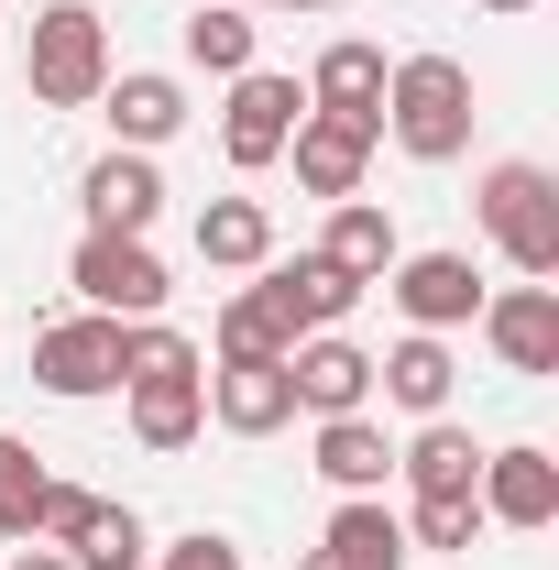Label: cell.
<instances>
[{
  "label": "cell",
  "instance_id": "83f0119b",
  "mask_svg": "<svg viewBox=\"0 0 559 570\" xmlns=\"http://www.w3.org/2000/svg\"><path fill=\"white\" fill-rule=\"evenodd\" d=\"M45 461H33V439H11L0 428V538H33V504H45Z\"/></svg>",
  "mask_w": 559,
  "mask_h": 570
},
{
  "label": "cell",
  "instance_id": "4fadbf2b",
  "mask_svg": "<svg viewBox=\"0 0 559 570\" xmlns=\"http://www.w3.org/2000/svg\"><path fill=\"white\" fill-rule=\"evenodd\" d=\"M209 417L231 439H275L296 417V384H285V362H219L209 373Z\"/></svg>",
  "mask_w": 559,
  "mask_h": 570
},
{
  "label": "cell",
  "instance_id": "1f68e13d",
  "mask_svg": "<svg viewBox=\"0 0 559 570\" xmlns=\"http://www.w3.org/2000/svg\"><path fill=\"white\" fill-rule=\"evenodd\" d=\"M285 11H341V0H285Z\"/></svg>",
  "mask_w": 559,
  "mask_h": 570
},
{
  "label": "cell",
  "instance_id": "cb8c5ba5",
  "mask_svg": "<svg viewBox=\"0 0 559 570\" xmlns=\"http://www.w3.org/2000/svg\"><path fill=\"white\" fill-rule=\"evenodd\" d=\"M67 560H77V570H143V560H154V538H143V515H133V504H110V494H99L88 515H77Z\"/></svg>",
  "mask_w": 559,
  "mask_h": 570
},
{
  "label": "cell",
  "instance_id": "4316f807",
  "mask_svg": "<svg viewBox=\"0 0 559 570\" xmlns=\"http://www.w3.org/2000/svg\"><path fill=\"white\" fill-rule=\"evenodd\" d=\"M472 538H483V504H472V494H418L406 549H428V560H472Z\"/></svg>",
  "mask_w": 559,
  "mask_h": 570
},
{
  "label": "cell",
  "instance_id": "e0dca14e",
  "mask_svg": "<svg viewBox=\"0 0 559 570\" xmlns=\"http://www.w3.org/2000/svg\"><path fill=\"white\" fill-rule=\"evenodd\" d=\"M99 99H110V132L133 142V154H154V142H176V132H187V88H176V77H154V67L110 77Z\"/></svg>",
  "mask_w": 559,
  "mask_h": 570
},
{
  "label": "cell",
  "instance_id": "e575fe53",
  "mask_svg": "<svg viewBox=\"0 0 559 570\" xmlns=\"http://www.w3.org/2000/svg\"><path fill=\"white\" fill-rule=\"evenodd\" d=\"M296 570H330V560H318V549H307V560H296Z\"/></svg>",
  "mask_w": 559,
  "mask_h": 570
},
{
  "label": "cell",
  "instance_id": "ffe728a7",
  "mask_svg": "<svg viewBox=\"0 0 559 570\" xmlns=\"http://www.w3.org/2000/svg\"><path fill=\"white\" fill-rule=\"evenodd\" d=\"M318 264H341L351 285H384V275H395V219L373 209V198H341V209H330V242H318Z\"/></svg>",
  "mask_w": 559,
  "mask_h": 570
},
{
  "label": "cell",
  "instance_id": "5bb4252c",
  "mask_svg": "<svg viewBox=\"0 0 559 570\" xmlns=\"http://www.w3.org/2000/svg\"><path fill=\"white\" fill-rule=\"evenodd\" d=\"M318 560H330V570H406L418 549H406V515H395L384 494H341L330 538H318Z\"/></svg>",
  "mask_w": 559,
  "mask_h": 570
},
{
  "label": "cell",
  "instance_id": "8992f818",
  "mask_svg": "<svg viewBox=\"0 0 559 570\" xmlns=\"http://www.w3.org/2000/svg\"><path fill=\"white\" fill-rule=\"evenodd\" d=\"M296 121H307V88L275 77V67H242V77H231V121H219V142H231V165L253 176V165H275V154H285Z\"/></svg>",
  "mask_w": 559,
  "mask_h": 570
},
{
  "label": "cell",
  "instance_id": "8fae6325",
  "mask_svg": "<svg viewBox=\"0 0 559 570\" xmlns=\"http://www.w3.org/2000/svg\"><path fill=\"white\" fill-rule=\"evenodd\" d=\"M483 341L504 352V373H559V285L483 296Z\"/></svg>",
  "mask_w": 559,
  "mask_h": 570
},
{
  "label": "cell",
  "instance_id": "d6986e66",
  "mask_svg": "<svg viewBox=\"0 0 559 570\" xmlns=\"http://www.w3.org/2000/svg\"><path fill=\"white\" fill-rule=\"evenodd\" d=\"M307 110H341L362 132H384V56H373V45H330L318 77H307Z\"/></svg>",
  "mask_w": 559,
  "mask_h": 570
},
{
  "label": "cell",
  "instance_id": "f546056e",
  "mask_svg": "<svg viewBox=\"0 0 559 570\" xmlns=\"http://www.w3.org/2000/svg\"><path fill=\"white\" fill-rule=\"evenodd\" d=\"M165 570H242V549H231L219 527H187V538L165 549Z\"/></svg>",
  "mask_w": 559,
  "mask_h": 570
},
{
  "label": "cell",
  "instance_id": "7a4b0ae2",
  "mask_svg": "<svg viewBox=\"0 0 559 570\" xmlns=\"http://www.w3.org/2000/svg\"><path fill=\"white\" fill-rule=\"evenodd\" d=\"M22 77H33V99H45V110H88V99L110 88V22H99L88 0H45Z\"/></svg>",
  "mask_w": 559,
  "mask_h": 570
},
{
  "label": "cell",
  "instance_id": "d4e9b609",
  "mask_svg": "<svg viewBox=\"0 0 559 570\" xmlns=\"http://www.w3.org/2000/svg\"><path fill=\"white\" fill-rule=\"evenodd\" d=\"M285 352H296V318H285L264 285L219 307V362H285Z\"/></svg>",
  "mask_w": 559,
  "mask_h": 570
},
{
  "label": "cell",
  "instance_id": "44dd1931",
  "mask_svg": "<svg viewBox=\"0 0 559 570\" xmlns=\"http://www.w3.org/2000/svg\"><path fill=\"white\" fill-rule=\"evenodd\" d=\"M395 472L418 483V494H472L483 483V450H472V428H450V417H428L406 450H395Z\"/></svg>",
  "mask_w": 559,
  "mask_h": 570
},
{
  "label": "cell",
  "instance_id": "603a6c76",
  "mask_svg": "<svg viewBox=\"0 0 559 570\" xmlns=\"http://www.w3.org/2000/svg\"><path fill=\"white\" fill-rule=\"evenodd\" d=\"M121 384H209V362L165 318H121Z\"/></svg>",
  "mask_w": 559,
  "mask_h": 570
},
{
  "label": "cell",
  "instance_id": "277c9868",
  "mask_svg": "<svg viewBox=\"0 0 559 570\" xmlns=\"http://www.w3.org/2000/svg\"><path fill=\"white\" fill-rule=\"evenodd\" d=\"M67 285L99 307V318H154L176 285H165V264H154V242H133V230H88L77 242V264H67Z\"/></svg>",
  "mask_w": 559,
  "mask_h": 570
},
{
  "label": "cell",
  "instance_id": "52a82bcc",
  "mask_svg": "<svg viewBox=\"0 0 559 570\" xmlns=\"http://www.w3.org/2000/svg\"><path fill=\"white\" fill-rule=\"evenodd\" d=\"M285 384H296L307 417H362V406H373V352H351L341 330H307V341L285 352Z\"/></svg>",
  "mask_w": 559,
  "mask_h": 570
},
{
  "label": "cell",
  "instance_id": "f1b7e54d",
  "mask_svg": "<svg viewBox=\"0 0 559 570\" xmlns=\"http://www.w3.org/2000/svg\"><path fill=\"white\" fill-rule=\"evenodd\" d=\"M187 67L242 77V67H253V11H231V0H219V11H198V22H187Z\"/></svg>",
  "mask_w": 559,
  "mask_h": 570
},
{
  "label": "cell",
  "instance_id": "484cf974",
  "mask_svg": "<svg viewBox=\"0 0 559 570\" xmlns=\"http://www.w3.org/2000/svg\"><path fill=\"white\" fill-rule=\"evenodd\" d=\"M209 428V384H133V439L143 450H187Z\"/></svg>",
  "mask_w": 559,
  "mask_h": 570
},
{
  "label": "cell",
  "instance_id": "4dcf8cb0",
  "mask_svg": "<svg viewBox=\"0 0 559 570\" xmlns=\"http://www.w3.org/2000/svg\"><path fill=\"white\" fill-rule=\"evenodd\" d=\"M11 570H77V560H67V549H22Z\"/></svg>",
  "mask_w": 559,
  "mask_h": 570
},
{
  "label": "cell",
  "instance_id": "d6a6232c",
  "mask_svg": "<svg viewBox=\"0 0 559 570\" xmlns=\"http://www.w3.org/2000/svg\"><path fill=\"white\" fill-rule=\"evenodd\" d=\"M231 11H285V0H231Z\"/></svg>",
  "mask_w": 559,
  "mask_h": 570
},
{
  "label": "cell",
  "instance_id": "7402d4cb",
  "mask_svg": "<svg viewBox=\"0 0 559 570\" xmlns=\"http://www.w3.org/2000/svg\"><path fill=\"white\" fill-rule=\"evenodd\" d=\"M318 472H330L341 494H373V483L395 472V439L373 417H318Z\"/></svg>",
  "mask_w": 559,
  "mask_h": 570
},
{
  "label": "cell",
  "instance_id": "6da1fadb",
  "mask_svg": "<svg viewBox=\"0 0 559 570\" xmlns=\"http://www.w3.org/2000/svg\"><path fill=\"white\" fill-rule=\"evenodd\" d=\"M384 121H395V142H406L418 165L472 154V67H461V56H406V67H384Z\"/></svg>",
  "mask_w": 559,
  "mask_h": 570
},
{
  "label": "cell",
  "instance_id": "ac0fdd59",
  "mask_svg": "<svg viewBox=\"0 0 559 570\" xmlns=\"http://www.w3.org/2000/svg\"><path fill=\"white\" fill-rule=\"evenodd\" d=\"M264 296H275L285 318H296V341H307V330H341L362 285H351L341 264H318V253H296V264H264Z\"/></svg>",
  "mask_w": 559,
  "mask_h": 570
},
{
  "label": "cell",
  "instance_id": "30bf717a",
  "mask_svg": "<svg viewBox=\"0 0 559 570\" xmlns=\"http://www.w3.org/2000/svg\"><path fill=\"white\" fill-rule=\"evenodd\" d=\"M395 307L418 318V330H461V318H483V275H472V253H395Z\"/></svg>",
  "mask_w": 559,
  "mask_h": 570
},
{
  "label": "cell",
  "instance_id": "7c38bea8",
  "mask_svg": "<svg viewBox=\"0 0 559 570\" xmlns=\"http://www.w3.org/2000/svg\"><path fill=\"white\" fill-rule=\"evenodd\" d=\"M77 198H88V230H154V209H165V176H154V154H133V142H121V154H99V165H88V187H77Z\"/></svg>",
  "mask_w": 559,
  "mask_h": 570
},
{
  "label": "cell",
  "instance_id": "9a60e30c",
  "mask_svg": "<svg viewBox=\"0 0 559 570\" xmlns=\"http://www.w3.org/2000/svg\"><path fill=\"white\" fill-rule=\"evenodd\" d=\"M373 384H384L406 417H450V384H461V362H450V341H439V330H406L395 352L373 362Z\"/></svg>",
  "mask_w": 559,
  "mask_h": 570
},
{
  "label": "cell",
  "instance_id": "5b68a950",
  "mask_svg": "<svg viewBox=\"0 0 559 570\" xmlns=\"http://www.w3.org/2000/svg\"><path fill=\"white\" fill-rule=\"evenodd\" d=\"M33 384L45 395H110L121 384V318H99V307H77V318H56V330H33Z\"/></svg>",
  "mask_w": 559,
  "mask_h": 570
},
{
  "label": "cell",
  "instance_id": "3957f363",
  "mask_svg": "<svg viewBox=\"0 0 559 570\" xmlns=\"http://www.w3.org/2000/svg\"><path fill=\"white\" fill-rule=\"evenodd\" d=\"M483 230L527 285H549L559 275V176L549 165H493L483 176Z\"/></svg>",
  "mask_w": 559,
  "mask_h": 570
},
{
  "label": "cell",
  "instance_id": "9c48e42d",
  "mask_svg": "<svg viewBox=\"0 0 559 570\" xmlns=\"http://www.w3.org/2000/svg\"><path fill=\"white\" fill-rule=\"evenodd\" d=\"M285 154H296V187L341 209V198H362V165H373V132H362V121H341V110H307V121L285 132Z\"/></svg>",
  "mask_w": 559,
  "mask_h": 570
},
{
  "label": "cell",
  "instance_id": "ba28073f",
  "mask_svg": "<svg viewBox=\"0 0 559 570\" xmlns=\"http://www.w3.org/2000/svg\"><path fill=\"white\" fill-rule=\"evenodd\" d=\"M472 504H483V527H549V515H559V461L538 450V439L483 450V483H472Z\"/></svg>",
  "mask_w": 559,
  "mask_h": 570
},
{
  "label": "cell",
  "instance_id": "836d02e7",
  "mask_svg": "<svg viewBox=\"0 0 559 570\" xmlns=\"http://www.w3.org/2000/svg\"><path fill=\"white\" fill-rule=\"evenodd\" d=\"M483 11H538V0H483Z\"/></svg>",
  "mask_w": 559,
  "mask_h": 570
},
{
  "label": "cell",
  "instance_id": "2e32d148",
  "mask_svg": "<svg viewBox=\"0 0 559 570\" xmlns=\"http://www.w3.org/2000/svg\"><path fill=\"white\" fill-rule=\"evenodd\" d=\"M198 264L264 275V264H275V209H264V198H209V209H198Z\"/></svg>",
  "mask_w": 559,
  "mask_h": 570
}]
</instances>
